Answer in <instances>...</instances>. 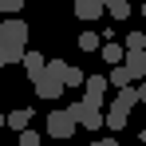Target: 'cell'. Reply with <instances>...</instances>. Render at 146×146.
Wrapping results in <instances>:
<instances>
[{"label":"cell","mask_w":146,"mask_h":146,"mask_svg":"<svg viewBox=\"0 0 146 146\" xmlns=\"http://www.w3.org/2000/svg\"><path fill=\"white\" fill-rule=\"evenodd\" d=\"M63 75H67V63L63 59H48V67L32 79V87H36V95L48 99V103H55V99L63 95Z\"/></svg>","instance_id":"1"},{"label":"cell","mask_w":146,"mask_h":146,"mask_svg":"<svg viewBox=\"0 0 146 146\" xmlns=\"http://www.w3.org/2000/svg\"><path fill=\"white\" fill-rule=\"evenodd\" d=\"M67 111H71L75 122H79V126H87V130H99V126L107 122V111H103L99 103H87V99H83V103H71Z\"/></svg>","instance_id":"2"},{"label":"cell","mask_w":146,"mask_h":146,"mask_svg":"<svg viewBox=\"0 0 146 146\" xmlns=\"http://www.w3.org/2000/svg\"><path fill=\"white\" fill-rule=\"evenodd\" d=\"M75 126H79V122H75L71 111H51V115H48V134H51V138H59V142L71 138Z\"/></svg>","instance_id":"3"},{"label":"cell","mask_w":146,"mask_h":146,"mask_svg":"<svg viewBox=\"0 0 146 146\" xmlns=\"http://www.w3.org/2000/svg\"><path fill=\"white\" fill-rule=\"evenodd\" d=\"M0 40L16 44V48H28V24L20 20V16H8V20L0 24Z\"/></svg>","instance_id":"4"},{"label":"cell","mask_w":146,"mask_h":146,"mask_svg":"<svg viewBox=\"0 0 146 146\" xmlns=\"http://www.w3.org/2000/svg\"><path fill=\"white\" fill-rule=\"evenodd\" d=\"M83 87H87V103H99V107H103V95H107L111 79H107V75H87Z\"/></svg>","instance_id":"5"},{"label":"cell","mask_w":146,"mask_h":146,"mask_svg":"<svg viewBox=\"0 0 146 146\" xmlns=\"http://www.w3.org/2000/svg\"><path fill=\"white\" fill-rule=\"evenodd\" d=\"M122 67L130 71V79H142V83H146V51H126Z\"/></svg>","instance_id":"6"},{"label":"cell","mask_w":146,"mask_h":146,"mask_svg":"<svg viewBox=\"0 0 146 146\" xmlns=\"http://www.w3.org/2000/svg\"><path fill=\"white\" fill-rule=\"evenodd\" d=\"M103 12H107L103 0H75V16H79V20H99Z\"/></svg>","instance_id":"7"},{"label":"cell","mask_w":146,"mask_h":146,"mask_svg":"<svg viewBox=\"0 0 146 146\" xmlns=\"http://www.w3.org/2000/svg\"><path fill=\"white\" fill-rule=\"evenodd\" d=\"M138 103H142V99H138V87H122L119 95H115V103H111V111H122V115H126V111L138 107Z\"/></svg>","instance_id":"8"},{"label":"cell","mask_w":146,"mask_h":146,"mask_svg":"<svg viewBox=\"0 0 146 146\" xmlns=\"http://www.w3.org/2000/svg\"><path fill=\"white\" fill-rule=\"evenodd\" d=\"M8 126H12L16 134L32 130V111H28V107H16V111H8Z\"/></svg>","instance_id":"9"},{"label":"cell","mask_w":146,"mask_h":146,"mask_svg":"<svg viewBox=\"0 0 146 146\" xmlns=\"http://www.w3.org/2000/svg\"><path fill=\"white\" fill-rule=\"evenodd\" d=\"M44 67H48V59H44L40 51H32V48H28V51H24V71H28V79H36Z\"/></svg>","instance_id":"10"},{"label":"cell","mask_w":146,"mask_h":146,"mask_svg":"<svg viewBox=\"0 0 146 146\" xmlns=\"http://www.w3.org/2000/svg\"><path fill=\"white\" fill-rule=\"evenodd\" d=\"M103 4L115 20H130V0H103Z\"/></svg>","instance_id":"11"},{"label":"cell","mask_w":146,"mask_h":146,"mask_svg":"<svg viewBox=\"0 0 146 146\" xmlns=\"http://www.w3.org/2000/svg\"><path fill=\"white\" fill-rule=\"evenodd\" d=\"M99 51H103V59H107V63H115V67H119L122 59H126V51H122V44H103Z\"/></svg>","instance_id":"12"},{"label":"cell","mask_w":146,"mask_h":146,"mask_svg":"<svg viewBox=\"0 0 146 146\" xmlns=\"http://www.w3.org/2000/svg\"><path fill=\"white\" fill-rule=\"evenodd\" d=\"M107 79H111V83H115L119 91H122V87H134V79H130V71H126L122 63H119V67H115V71H111V75H107Z\"/></svg>","instance_id":"13"},{"label":"cell","mask_w":146,"mask_h":146,"mask_svg":"<svg viewBox=\"0 0 146 146\" xmlns=\"http://www.w3.org/2000/svg\"><path fill=\"white\" fill-rule=\"evenodd\" d=\"M122 48H126V51H146V32H130Z\"/></svg>","instance_id":"14"},{"label":"cell","mask_w":146,"mask_h":146,"mask_svg":"<svg viewBox=\"0 0 146 146\" xmlns=\"http://www.w3.org/2000/svg\"><path fill=\"white\" fill-rule=\"evenodd\" d=\"M79 83H87V75L79 71V67H71V63H67V75H63V87H79Z\"/></svg>","instance_id":"15"},{"label":"cell","mask_w":146,"mask_h":146,"mask_svg":"<svg viewBox=\"0 0 146 146\" xmlns=\"http://www.w3.org/2000/svg\"><path fill=\"white\" fill-rule=\"evenodd\" d=\"M103 126H107V130H122V126H126V115H122V111H107V122H103Z\"/></svg>","instance_id":"16"},{"label":"cell","mask_w":146,"mask_h":146,"mask_svg":"<svg viewBox=\"0 0 146 146\" xmlns=\"http://www.w3.org/2000/svg\"><path fill=\"white\" fill-rule=\"evenodd\" d=\"M79 51H99V36L95 32H83L79 36Z\"/></svg>","instance_id":"17"},{"label":"cell","mask_w":146,"mask_h":146,"mask_svg":"<svg viewBox=\"0 0 146 146\" xmlns=\"http://www.w3.org/2000/svg\"><path fill=\"white\" fill-rule=\"evenodd\" d=\"M16 146H40V134H36V130H24V134L16 138Z\"/></svg>","instance_id":"18"},{"label":"cell","mask_w":146,"mask_h":146,"mask_svg":"<svg viewBox=\"0 0 146 146\" xmlns=\"http://www.w3.org/2000/svg\"><path fill=\"white\" fill-rule=\"evenodd\" d=\"M0 4H4V12H20L24 8V0H0Z\"/></svg>","instance_id":"19"},{"label":"cell","mask_w":146,"mask_h":146,"mask_svg":"<svg viewBox=\"0 0 146 146\" xmlns=\"http://www.w3.org/2000/svg\"><path fill=\"white\" fill-rule=\"evenodd\" d=\"M91 146H119V142H115V138L107 134V138H99V142H91Z\"/></svg>","instance_id":"20"},{"label":"cell","mask_w":146,"mask_h":146,"mask_svg":"<svg viewBox=\"0 0 146 146\" xmlns=\"http://www.w3.org/2000/svg\"><path fill=\"white\" fill-rule=\"evenodd\" d=\"M138 99H142V103H146V83H142V87H138Z\"/></svg>","instance_id":"21"},{"label":"cell","mask_w":146,"mask_h":146,"mask_svg":"<svg viewBox=\"0 0 146 146\" xmlns=\"http://www.w3.org/2000/svg\"><path fill=\"white\" fill-rule=\"evenodd\" d=\"M0 126H8V115H4V111H0Z\"/></svg>","instance_id":"22"},{"label":"cell","mask_w":146,"mask_h":146,"mask_svg":"<svg viewBox=\"0 0 146 146\" xmlns=\"http://www.w3.org/2000/svg\"><path fill=\"white\" fill-rule=\"evenodd\" d=\"M142 16H146V0H142Z\"/></svg>","instance_id":"23"},{"label":"cell","mask_w":146,"mask_h":146,"mask_svg":"<svg viewBox=\"0 0 146 146\" xmlns=\"http://www.w3.org/2000/svg\"><path fill=\"white\" fill-rule=\"evenodd\" d=\"M0 16H4V4H0Z\"/></svg>","instance_id":"24"}]
</instances>
